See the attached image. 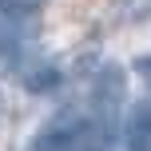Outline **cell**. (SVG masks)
Listing matches in <instances>:
<instances>
[{"label":"cell","mask_w":151,"mask_h":151,"mask_svg":"<svg viewBox=\"0 0 151 151\" xmlns=\"http://www.w3.org/2000/svg\"><path fill=\"white\" fill-rule=\"evenodd\" d=\"M135 72H139V80L147 83V91H151V56H139V60H135Z\"/></svg>","instance_id":"6"},{"label":"cell","mask_w":151,"mask_h":151,"mask_svg":"<svg viewBox=\"0 0 151 151\" xmlns=\"http://www.w3.org/2000/svg\"><path fill=\"white\" fill-rule=\"evenodd\" d=\"M123 139H127V151H151V104H139L131 111Z\"/></svg>","instance_id":"3"},{"label":"cell","mask_w":151,"mask_h":151,"mask_svg":"<svg viewBox=\"0 0 151 151\" xmlns=\"http://www.w3.org/2000/svg\"><path fill=\"white\" fill-rule=\"evenodd\" d=\"M24 83H28V91H52L56 83H60V72H56V68H44V72H32L28 80H24Z\"/></svg>","instance_id":"4"},{"label":"cell","mask_w":151,"mask_h":151,"mask_svg":"<svg viewBox=\"0 0 151 151\" xmlns=\"http://www.w3.org/2000/svg\"><path fill=\"white\" fill-rule=\"evenodd\" d=\"M123 99H127V76H123L119 64H107L104 72L96 76V83H91V123H96L99 139H111V127L115 119H119V107Z\"/></svg>","instance_id":"2"},{"label":"cell","mask_w":151,"mask_h":151,"mask_svg":"<svg viewBox=\"0 0 151 151\" xmlns=\"http://www.w3.org/2000/svg\"><path fill=\"white\" fill-rule=\"evenodd\" d=\"M36 4H40V0H0V8H4V12H32Z\"/></svg>","instance_id":"5"},{"label":"cell","mask_w":151,"mask_h":151,"mask_svg":"<svg viewBox=\"0 0 151 151\" xmlns=\"http://www.w3.org/2000/svg\"><path fill=\"white\" fill-rule=\"evenodd\" d=\"M28 151H104L91 115H76V111H60L36 139Z\"/></svg>","instance_id":"1"}]
</instances>
